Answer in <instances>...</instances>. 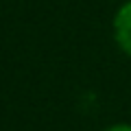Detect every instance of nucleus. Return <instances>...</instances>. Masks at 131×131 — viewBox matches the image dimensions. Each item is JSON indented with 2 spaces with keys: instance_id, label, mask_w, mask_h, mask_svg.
I'll return each instance as SVG.
<instances>
[{
  "instance_id": "nucleus-1",
  "label": "nucleus",
  "mask_w": 131,
  "mask_h": 131,
  "mask_svg": "<svg viewBox=\"0 0 131 131\" xmlns=\"http://www.w3.org/2000/svg\"><path fill=\"white\" fill-rule=\"evenodd\" d=\"M112 31H114V39H116L118 48L131 57V0L122 2L118 7V11L114 13Z\"/></svg>"
},
{
  "instance_id": "nucleus-2",
  "label": "nucleus",
  "mask_w": 131,
  "mask_h": 131,
  "mask_svg": "<svg viewBox=\"0 0 131 131\" xmlns=\"http://www.w3.org/2000/svg\"><path fill=\"white\" fill-rule=\"evenodd\" d=\"M103 131H131V125H129V122H116V125L105 127Z\"/></svg>"
}]
</instances>
